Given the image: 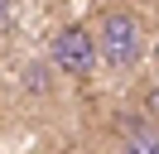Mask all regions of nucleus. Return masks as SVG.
I'll return each mask as SVG.
<instances>
[{
    "mask_svg": "<svg viewBox=\"0 0 159 154\" xmlns=\"http://www.w3.org/2000/svg\"><path fill=\"white\" fill-rule=\"evenodd\" d=\"M97 58L116 72H130L140 67L145 58V19L125 5H111L101 10V24H97Z\"/></svg>",
    "mask_w": 159,
    "mask_h": 154,
    "instance_id": "f257e3e1",
    "label": "nucleus"
},
{
    "mask_svg": "<svg viewBox=\"0 0 159 154\" xmlns=\"http://www.w3.org/2000/svg\"><path fill=\"white\" fill-rule=\"evenodd\" d=\"M10 29V0H0V34Z\"/></svg>",
    "mask_w": 159,
    "mask_h": 154,
    "instance_id": "39448f33",
    "label": "nucleus"
},
{
    "mask_svg": "<svg viewBox=\"0 0 159 154\" xmlns=\"http://www.w3.org/2000/svg\"><path fill=\"white\" fill-rule=\"evenodd\" d=\"M154 63H159V43H154Z\"/></svg>",
    "mask_w": 159,
    "mask_h": 154,
    "instance_id": "423d86ee",
    "label": "nucleus"
},
{
    "mask_svg": "<svg viewBox=\"0 0 159 154\" xmlns=\"http://www.w3.org/2000/svg\"><path fill=\"white\" fill-rule=\"evenodd\" d=\"M48 63L68 77H92V67H97V34H87L82 24L58 29L53 43H48Z\"/></svg>",
    "mask_w": 159,
    "mask_h": 154,
    "instance_id": "f03ea898",
    "label": "nucleus"
},
{
    "mask_svg": "<svg viewBox=\"0 0 159 154\" xmlns=\"http://www.w3.org/2000/svg\"><path fill=\"white\" fill-rule=\"evenodd\" d=\"M145 116H154V120H159V82L145 92Z\"/></svg>",
    "mask_w": 159,
    "mask_h": 154,
    "instance_id": "20e7f679",
    "label": "nucleus"
},
{
    "mask_svg": "<svg viewBox=\"0 0 159 154\" xmlns=\"http://www.w3.org/2000/svg\"><path fill=\"white\" fill-rule=\"evenodd\" d=\"M125 144L130 149H145V154H159V120L154 116H130L125 120Z\"/></svg>",
    "mask_w": 159,
    "mask_h": 154,
    "instance_id": "7ed1b4c3",
    "label": "nucleus"
}]
</instances>
